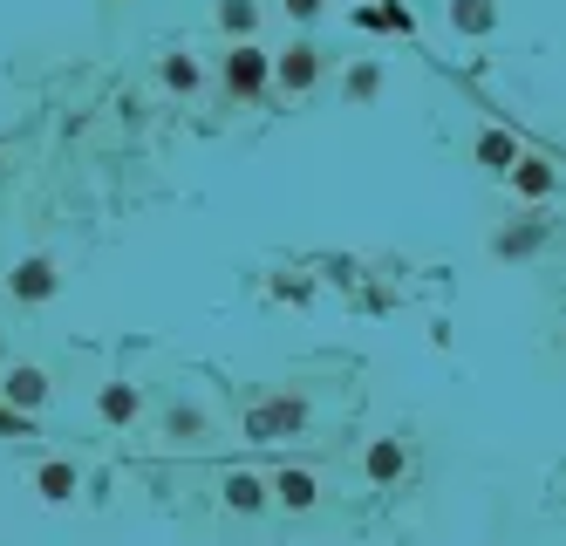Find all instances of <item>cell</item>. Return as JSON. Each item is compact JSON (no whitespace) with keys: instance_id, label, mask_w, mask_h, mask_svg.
<instances>
[]
</instances>
